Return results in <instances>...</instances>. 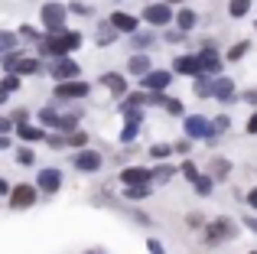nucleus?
Here are the masks:
<instances>
[{
    "instance_id": "nucleus-1",
    "label": "nucleus",
    "mask_w": 257,
    "mask_h": 254,
    "mask_svg": "<svg viewBox=\"0 0 257 254\" xmlns=\"http://www.w3.org/2000/svg\"><path fill=\"white\" fill-rule=\"evenodd\" d=\"M36 46H39L43 56H69L72 49L82 46V33H69V30L65 33H46V39Z\"/></svg>"
},
{
    "instance_id": "nucleus-2",
    "label": "nucleus",
    "mask_w": 257,
    "mask_h": 254,
    "mask_svg": "<svg viewBox=\"0 0 257 254\" xmlns=\"http://www.w3.org/2000/svg\"><path fill=\"white\" fill-rule=\"evenodd\" d=\"M65 13H69V7H62V4H46L43 10H39L46 33H65Z\"/></svg>"
},
{
    "instance_id": "nucleus-3",
    "label": "nucleus",
    "mask_w": 257,
    "mask_h": 254,
    "mask_svg": "<svg viewBox=\"0 0 257 254\" xmlns=\"http://www.w3.org/2000/svg\"><path fill=\"white\" fill-rule=\"evenodd\" d=\"M186 134L192 140H212L218 131H215V121H208L202 114H192V117H186Z\"/></svg>"
},
{
    "instance_id": "nucleus-4",
    "label": "nucleus",
    "mask_w": 257,
    "mask_h": 254,
    "mask_svg": "<svg viewBox=\"0 0 257 254\" xmlns=\"http://www.w3.org/2000/svg\"><path fill=\"white\" fill-rule=\"evenodd\" d=\"M49 75L56 78V82H72V78H78V65L72 62L69 56H52V62H49Z\"/></svg>"
},
{
    "instance_id": "nucleus-5",
    "label": "nucleus",
    "mask_w": 257,
    "mask_h": 254,
    "mask_svg": "<svg viewBox=\"0 0 257 254\" xmlns=\"http://www.w3.org/2000/svg\"><path fill=\"white\" fill-rule=\"evenodd\" d=\"M231 235H234V222H231V218H215V222L205 228V241H208V244L228 241Z\"/></svg>"
},
{
    "instance_id": "nucleus-6",
    "label": "nucleus",
    "mask_w": 257,
    "mask_h": 254,
    "mask_svg": "<svg viewBox=\"0 0 257 254\" xmlns=\"http://www.w3.org/2000/svg\"><path fill=\"white\" fill-rule=\"evenodd\" d=\"M173 17H176V13L170 10V4H150V7L144 10V20H147L150 26H166Z\"/></svg>"
},
{
    "instance_id": "nucleus-7",
    "label": "nucleus",
    "mask_w": 257,
    "mask_h": 254,
    "mask_svg": "<svg viewBox=\"0 0 257 254\" xmlns=\"http://www.w3.org/2000/svg\"><path fill=\"white\" fill-rule=\"evenodd\" d=\"M72 163H75L78 173H98L101 170V153L98 150H78Z\"/></svg>"
},
{
    "instance_id": "nucleus-8",
    "label": "nucleus",
    "mask_w": 257,
    "mask_h": 254,
    "mask_svg": "<svg viewBox=\"0 0 257 254\" xmlns=\"http://www.w3.org/2000/svg\"><path fill=\"white\" fill-rule=\"evenodd\" d=\"M56 95L65 98V101H72V98H85L88 95V82L82 78H72V82H59L56 85Z\"/></svg>"
},
{
    "instance_id": "nucleus-9",
    "label": "nucleus",
    "mask_w": 257,
    "mask_h": 254,
    "mask_svg": "<svg viewBox=\"0 0 257 254\" xmlns=\"http://www.w3.org/2000/svg\"><path fill=\"white\" fill-rule=\"evenodd\" d=\"M199 59H202V69H205L208 75H215V72L221 69V56L215 52V43H212V39H205V43H202V52H199Z\"/></svg>"
},
{
    "instance_id": "nucleus-10",
    "label": "nucleus",
    "mask_w": 257,
    "mask_h": 254,
    "mask_svg": "<svg viewBox=\"0 0 257 254\" xmlns=\"http://www.w3.org/2000/svg\"><path fill=\"white\" fill-rule=\"evenodd\" d=\"M33 202H36V186H17V189L10 192V205L13 209H30Z\"/></svg>"
},
{
    "instance_id": "nucleus-11",
    "label": "nucleus",
    "mask_w": 257,
    "mask_h": 254,
    "mask_svg": "<svg viewBox=\"0 0 257 254\" xmlns=\"http://www.w3.org/2000/svg\"><path fill=\"white\" fill-rule=\"evenodd\" d=\"M173 69L179 72V75H202V72H205V69H202V59H199V56H179V59L173 62Z\"/></svg>"
},
{
    "instance_id": "nucleus-12",
    "label": "nucleus",
    "mask_w": 257,
    "mask_h": 254,
    "mask_svg": "<svg viewBox=\"0 0 257 254\" xmlns=\"http://www.w3.org/2000/svg\"><path fill=\"white\" fill-rule=\"evenodd\" d=\"M170 82H173L170 72H147L144 75V88L147 91H163V88H170Z\"/></svg>"
},
{
    "instance_id": "nucleus-13",
    "label": "nucleus",
    "mask_w": 257,
    "mask_h": 254,
    "mask_svg": "<svg viewBox=\"0 0 257 254\" xmlns=\"http://www.w3.org/2000/svg\"><path fill=\"white\" fill-rule=\"evenodd\" d=\"M59 186H62V173H59V170H43V173H39V189H43L46 196L59 192Z\"/></svg>"
},
{
    "instance_id": "nucleus-14",
    "label": "nucleus",
    "mask_w": 257,
    "mask_h": 254,
    "mask_svg": "<svg viewBox=\"0 0 257 254\" xmlns=\"http://www.w3.org/2000/svg\"><path fill=\"white\" fill-rule=\"evenodd\" d=\"M212 98H218V101L231 104V101H234V82H231V78H215V85H212Z\"/></svg>"
},
{
    "instance_id": "nucleus-15",
    "label": "nucleus",
    "mask_w": 257,
    "mask_h": 254,
    "mask_svg": "<svg viewBox=\"0 0 257 254\" xmlns=\"http://www.w3.org/2000/svg\"><path fill=\"white\" fill-rule=\"evenodd\" d=\"M120 183L124 186H137V183H150V170H144V166H127L124 173H120Z\"/></svg>"
},
{
    "instance_id": "nucleus-16",
    "label": "nucleus",
    "mask_w": 257,
    "mask_h": 254,
    "mask_svg": "<svg viewBox=\"0 0 257 254\" xmlns=\"http://www.w3.org/2000/svg\"><path fill=\"white\" fill-rule=\"evenodd\" d=\"M111 23L117 26V33H137V17H131V13H124V10L111 13Z\"/></svg>"
},
{
    "instance_id": "nucleus-17",
    "label": "nucleus",
    "mask_w": 257,
    "mask_h": 254,
    "mask_svg": "<svg viewBox=\"0 0 257 254\" xmlns=\"http://www.w3.org/2000/svg\"><path fill=\"white\" fill-rule=\"evenodd\" d=\"M101 85H104L107 91H114V95H127V82H124V75H117V72L101 75Z\"/></svg>"
},
{
    "instance_id": "nucleus-18",
    "label": "nucleus",
    "mask_w": 257,
    "mask_h": 254,
    "mask_svg": "<svg viewBox=\"0 0 257 254\" xmlns=\"http://www.w3.org/2000/svg\"><path fill=\"white\" fill-rule=\"evenodd\" d=\"M10 72H17V75H36V72H39V59L20 56V59H17V65H13Z\"/></svg>"
},
{
    "instance_id": "nucleus-19",
    "label": "nucleus",
    "mask_w": 257,
    "mask_h": 254,
    "mask_svg": "<svg viewBox=\"0 0 257 254\" xmlns=\"http://www.w3.org/2000/svg\"><path fill=\"white\" fill-rule=\"evenodd\" d=\"M195 23H199V13H195V10H189V7H182V10L176 13V26H179V30H186V33H189Z\"/></svg>"
},
{
    "instance_id": "nucleus-20",
    "label": "nucleus",
    "mask_w": 257,
    "mask_h": 254,
    "mask_svg": "<svg viewBox=\"0 0 257 254\" xmlns=\"http://www.w3.org/2000/svg\"><path fill=\"white\" fill-rule=\"evenodd\" d=\"M17 88H20V75L17 72H7L4 82H0V101H7V95H13Z\"/></svg>"
},
{
    "instance_id": "nucleus-21",
    "label": "nucleus",
    "mask_w": 257,
    "mask_h": 254,
    "mask_svg": "<svg viewBox=\"0 0 257 254\" xmlns=\"http://www.w3.org/2000/svg\"><path fill=\"white\" fill-rule=\"evenodd\" d=\"M114 36H117V26L107 20V23H98V46H111Z\"/></svg>"
},
{
    "instance_id": "nucleus-22",
    "label": "nucleus",
    "mask_w": 257,
    "mask_h": 254,
    "mask_svg": "<svg viewBox=\"0 0 257 254\" xmlns=\"http://www.w3.org/2000/svg\"><path fill=\"white\" fill-rule=\"evenodd\" d=\"M212 85H215V78H208V72L195 75V95L199 98H212Z\"/></svg>"
},
{
    "instance_id": "nucleus-23",
    "label": "nucleus",
    "mask_w": 257,
    "mask_h": 254,
    "mask_svg": "<svg viewBox=\"0 0 257 254\" xmlns=\"http://www.w3.org/2000/svg\"><path fill=\"white\" fill-rule=\"evenodd\" d=\"M127 69H131L134 75H140V78H144L147 72L153 69V65H150V59H147V56H131V62H127Z\"/></svg>"
},
{
    "instance_id": "nucleus-24",
    "label": "nucleus",
    "mask_w": 257,
    "mask_h": 254,
    "mask_svg": "<svg viewBox=\"0 0 257 254\" xmlns=\"http://www.w3.org/2000/svg\"><path fill=\"white\" fill-rule=\"evenodd\" d=\"M147 196H150V183H137L124 189V199H147Z\"/></svg>"
},
{
    "instance_id": "nucleus-25",
    "label": "nucleus",
    "mask_w": 257,
    "mask_h": 254,
    "mask_svg": "<svg viewBox=\"0 0 257 254\" xmlns=\"http://www.w3.org/2000/svg\"><path fill=\"white\" fill-rule=\"evenodd\" d=\"M228 173H231V163H228V160H221V157H215L212 160V176L215 179H228Z\"/></svg>"
},
{
    "instance_id": "nucleus-26",
    "label": "nucleus",
    "mask_w": 257,
    "mask_h": 254,
    "mask_svg": "<svg viewBox=\"0 0 257 254\" xmlns=\"http://www.w3.org/2000/svg\"><path fill=\"white\" fill-rule=\"evenodd\" d=\"M17 134H20L23 140H43V137H46V134L39 131V127H33V124H17Z\"/></svg>"
},
{
    "instance_id": "nucleus-27",
    "label": "nucleus",
    "mask_w": 257,
    "mask_h": 254,
    "mask_svg": "<svg viewBox=\"0 0 257 254\" xmlns=\"http://www.w3.org/2000/svg\"><path fill=\"white\" fill-rule=\"evenodd\" d=\"M56 131H65V134H72V131H78V114H65V117H59V124H56Z\"/></svg>"
},
{
    "instance_id": "nucleus-28",
    "label": "nucleus",
    "mask_w": 257,
    "mask_h": 254,
    "mask_svg": "<svg viewBox=\"0 0 257 254\" xmlns=\"http://www.w3.org/2000/svg\"><path fill=\"white\" fill-rule=\"evenodd\" d=\"M137 131H140V124L127 121V124H124V131H120V144H134V137H137Z\"/></svg>"
},
{
    "instance_id": "nucleus-29",
    "label": "nucleus",
    "mask_w": 257,
    "mask_h": 254,
    "mask_svg": "<svg viewBox=\"0 0 257 254\" xmlns=\"http://www.w3.org/2000/svg\"><path fill=\"white\" fill-rule=\"evenodd\" d=\"M215 183H218L215 176H199V183H195V192H199V196H208Z\"/></svg>"
},
{
    "instance_id": "nucleus-30",
    "label": "nucleus",
    "mask_w": 257,
    "mask_h": 254,
    "mask_svg": "<svg viewBox=\"0 0 257 254\" xmlns=\"http://www.w3.org/2000/svg\"><path fill=\"white\" fill-rule=\"evenodd\" d=\"M228 10H231V17H244V13L251 10V0H231Z\"/></svg>"
},
{
    "instance_id": "nucleus-31",
    "label": "nucleus",
    "mask_w": 257,
    "mask_h": 254,
    "mask_svg": "<svg viewBox=\"0 0 257 254\" xmlns=\"http://www.w3.org/2000/svg\"><path fill=\"white\" fill-rule=\"evenodd\" d=\"M0 49H4V52L17 49V33H0Z\"/></svg>"
},
{
    "instance_id": "nucleus-32",
    "label": "nucleus",
    "mask_w": 257,
    "mask_h": 254,
    "mask_svg": "<svg viewBox=\"0 0 257 254\" xmlns=\"http://www.w3.org/2000/svg\"><path fill=\"white\" fill-rule=\"evenodd\" d=\"M182 176H186L189 183H199L202 173H199V166H195V163H189V160H186V163H182Z\"/></svg>"
},
{
    "instance_id": "nucleus-33",
    "label": "nucleus",
    "mask_w": 257,
    "mask_h": 254,
    "mask_svg": "<svg viewBox=\"0 0 257 254\" xmlns=\"http://www.w3.org/2000/svg\"><path fill=\"white\" fill-rule=\"evenodd\" d=\"M39 121H43L46 127H56V124H59V114H56L52 108H43V111H39Z\"/></svg>"
},
{
    "instance_id": "nucleus-34",
    "label": "nucleus",
    "mask_w": 257,
    "mask_h": 254,
    "mask_svg": "<svg viewBox=\"0 0 257 254\" xmlns=\"http://www.w3.org/2000/svg\"><path fill=\"white\" fill-rule=\"evenodd\" d=\"M20 36H23V39H30V43H43V33H39V30H33V26H23V30H20Z\"/></svg>"
},
{
    "instance_id": "nucleus-35",
    "label": "nucleus",
    "mask_w": 257,
    "mask_h": 254,
    "mask_svg": "<svg viewBox=\"0 0 257 254\" xmlns=\"http://www.w3.org/2000/svg\"><path fill=\"white\" fill-rule=\"evenodd\" d=\"M176 150V147H166V144H157V147H150V157L153 160H163V157H170V153Z\"/></svg>"
},
{
    "instance_id": "nucleus-36",
    "label": "nucleus",
    "mask_w": 257,
    "mask_h": 254,
    "mask_svg": "<svg viewBox=\"0 0 257 254\" xmlns=\"http://www.w3.org/2000/svg\"><path fill=\"white\" fill-rule=\"evenodd\" d=\"M88 144V134L85 131H72L69 134V147H85Z\"/></svg>"
},
{
    "instance_id": "nucleus-37",
    "label": "nucleus",
    "mask_w": 257,
    "mask_h": 254,
    "mask_svg": "<svg viewBox=\"0 0 257 254\" xmlns=\"http://www.w3.org/2000/svg\"><path fill=\"white\" fill-rule=\"evenodd\" d=\"M247 52V43H238V46H231V49H228V62H234V59H241Z\"/></svg>"
},
{
    "instance_id": "nucleus-38",
    "label": "nucleus",
    "mask_w": 257,
    "mask_h": 254,
    "mask_svg": "<svg viewBox=\"0 0 257 254\" xmlns=\"http://www.w3.org/2000/svg\"><path fill=\"white\" fill-rule=\"evenodd\" d=\"M131 36H134V46H140V49H147V46L153 43V39L147 36V33H131Z\"/></svg>"
},
{
    "instance_id": "nucleus-39",
    "label": "nucleus",
    "mask_w": 257,
    "mask_h": 254,
    "mask_svg": "<svg viewBox=\"0 0 257 254\" xmlns=\"http://www.w3.org/2000/svg\"><path fill=\"white\" fill-rule=\"evenodd\" d=\"M166 111L179 117V114H182V101H176V98H170V101H166Z\"/></svg>"
},
{
    "instance_id": "nucleus-40",
    "label": "nucleus",
    "mask_w": 257,
    "mask_h": 254,
    "mask_svg": "<svg viewBox=\"0 0 257 254\" xmlns=\"http://www.w3.org/2000/svg\"><path fill=\"white\" fill-rule=\"evenodd\" d=\"M13 121H17V124H26V121H30V111H26V108H20V111H13Z\"/></svg>"
},
{
    "instance_id": "nucleus-41",
    "label": "nucleus",
    "mask_w": 257,
    "mask_h": 254,
    "mask_svg": "<svg viewBox=\"0 0 257 254\" xmlns=\"http://www.w3.org/2000/svg\"><path fill=\"white\" fill-rule=\"evenodd\" d=\"M17 160H20L23 166H30V163H33L36 157H33V150H20V153H17Z\"/></svg>"
},
{
    "instance_id": "nucleus-42",
    "label": "nucleus",
    "mask_w": 257,
    "mask_h": 254,
    "mask_svg": "<svg viewBox=\"0 0 257 254\" xmlns=\"http://www.w3.org/2000/svg\"><path fill=\"white\" fill-rule=\"evenodd\" d=\"M147 251H150V254H166V251H163V244H160L157 238H150V241H147Z\"/></svg>"
},
{
    "instance_id": "nucleus-43",
    "label": "nucleus",
    "mask_w": 257,
    "mask_h": 254,
    "mask_svg": "<svg viewBox=\"0 0 257 254\" xmlns=\"http://www.w3.org/2000/svg\"><path fill=\"white\" fill-rule=\"evenodd\" d=\"M182 36H186V30H173L166 33V43H182Z\"/></svg>"
},
{
    "instance_id": "nucleus-44",
    "label": "nucleus",
    "mask_w": 257,
    "mask_h": 254,
    "mask_svg": "<svg viewBox=\"0 0 257 254\" xmlns=\"http://www.w3.org/2000/svg\"><path fill=\"white\" fill-rule=\"evenodd\" d=\"M69 13H91V7H88V4H78V0H75V4L69 7Z\"/></svg>"
},
{
    "instance_id": "nucleus-45",
    "label": "nucleus",
    "mask_w": 257,
    "mask_h": 254,
    "mask_svg": "<svg viewBox=\"0 0 257 254\" xmlns=\"http://www.w3.org/2000/svg\"><path fill=\"white\" fill-rule=\"evenodd\" d=\"M215 131H218V134H221V131H228V117H225V114L215 117Z\"/></svg>"
},
{
    "instance_id": "nucleus-46",
    "label": "nucleus",
    "mask_w": 257,
    "mask_h": 254,
    "mask_svg": "<svg viewBox=\"0 0 257 254\" xmlns=\"http://www.w3.org/2000/svg\"><path fill=\"white\" fill-rule=\"evenodd\" d=\"M13 124H17L13 117H4V121H0V131H4V134H10V131H13Z\"/></svg>"
},
{
    "instance_id": "nucleus-47",
    "label": "nucleus",
    "mask_w": 257,
    "mask_h": 254,
    "mask_svg": "<svg viewBox=\"0 0 257 254\" xmlns=\"http://www.w3.org/2000/svg\"><path fill=\"white\" fill-rule=\"evenodd\" d=\"M189 228H202V215H195V212H192V215H189Z\"/></svg>"
},
{
    "instance_id": "nucleus-48",
    "label": "nucleus",
    "mask_w": 257,
    "mask_h": 254,
    "mask_svg": "<svg viewBox=\"0 0 257 254\" xmlns=\"http://www.w3.org/2000/svg\"><path fill=\"white\" fill-rule=\"evenodd\" d=\"M157 173H160V179H170V176H173V173H176V170H173V166H160V170H157Z\"/></svg>"
},
{
    "instance_id": "nucleus-49",
    "label": "nucleus",
    "mask_w": 257,
    "mask_h": 254,
    "mask_svg": "<svg viewBox=\"0 0 257 254\" xmlns=\"http://www.w3.org/2000/svg\"><path fill=\"white\" fill-rule=\"evenodd\" d=\"M247 205H254V209H257V186H254L251 192H247Z\"/></svg>"
},
{
    "instance_id": "nucleus-50",
    "label": "nucleus",
    "mask_w": 257,
    "mask_h": 254,
    "mask_svg": "<svg viewBox=\"0 0 257 254\" xmlns=\"http://www.w3.org/2000/svg\"><path fill=\"white\" fill-rule=\"evenodd\" d=\"M247 134H257V114H251V121H247Z\"/></svg>"
},
{
    "instance_id": "nucleus-51",
    "label": "nucleus",
    "mask_w": 257,
    "mask_h": 254,
    "mask_svg": "<svg viewBox=\"0 0 257 254\" xmlns=\"http://www.w3.org/2000/svg\"><path fill=\"white\" fill-rule=\"evenodd\" d=\"M244 225H247V228H251V231H257V218H247Z\"/></svg>"
},
{
    "instance_id": "nucleus-52",
    "label": "nucleus",
    "mask_w": 257,
    "mask_h": 254,
    "mask_svg": "<svg viewBox=\"0 0 257 254\" xmlns=\"http://www.w3.org/2000/svg\"><path fill=\"white\" fill-rule=\"evenodd\" d=\"M166 4H182V0H166Z\"/></svg>"
},
{
    "instance_id": "nucleus-53",
    "label": "nucleus",
    "mask_w": 257,
    "mask_h": 254,
    "mask_svg": "<svg viewBox=\"0 0 257 254\" xmlns=\"http://www.w3.org/2000/svg\"><path fill=\"white\" fill-rule=\"evenodd\" d=\"M88 254H104V251H88Z\"/></svg>"
},
{
    "instance_id": "nucleus-54",
    "label": "nucleus",
    "mask_w": 257,
    "mask_h": 254,
    "mask_svg": "<svg viewBox=\"0 0 257 254\" xmlns=\"http://www.w3.org/2000/svg\"><path fill=\"white\" fill-rule=\"evenodd\" d=\"M251 254H257V251H251Z\"/></svg>"
},
{
    "instance_id": "nucleus-55",
    "label": "nucleus",
    "mask_w": 257,
    "mask_h": 254,
    "mask_svg": "<svg viewBox=\"0 0 257 254\" xmlns=\"http://www.w3.org/2000/svg\"><path fill=\"white\" fill-rule=\"evenodd\" d=\"M147 4H150V0H147Z\"/></svg>"
}]
</instances>
